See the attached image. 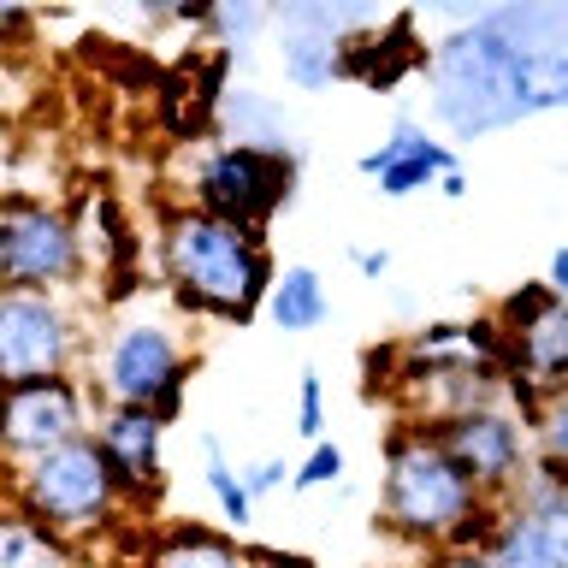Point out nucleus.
<instances>
[{"instance_id": "nucleus-1", "label": "nucleus", "mask_w": 568, "mask_h": 568, "mask_svg": "<svg viewBox=\"0 0 568 568\" xmlns=\"http://www.w3.org/2000/svg\"><path fill=\"white\" fill-rule=\"evenodd\" d=\"M385 527L408 545L450 550V545H486L497 521V504L462 474V462L444 450L438 426L408 420L385 438V491H379Z\"/></svg>"}, {"instance_id": "nucleus-2", "label": "nucleus", "mask_w": 568, "mask_h": 568, "mask_svg": "<svg viewBox=\"0 0 568 568\" xmlns=\"http://www.w3.org/2000/svg\"><path fill=\"white\" fill-rule=\"evenodd\" d=\"M160 261L178 302L213 320H255L266 308L278 266L266 255V231L231 225L202 207H172L160 231Z\"/></svg>"}, {"instance_id": "nucleus-3", "label": "nucleus", "mask_w": 568, "mask_h": 568, "mask_svg": "<svg viewBox=\"0 0 568 568\" xmlns=\"http://www.w3.org/2000/svg\"><path fill=\"white\" fill-rule=\"evenodd\" d=\"M12 509L36 515L60 539H83V532H101L119 521L124 491H119L113 468H106L95 433H83L48 456L12 462Z\"/></svg>"}, {"instance_id": "nucleus-4", "label": "nucleus", "mask_w": 568, "mask_h": 568, "mask_svg": "<svg viewBox=\"0 0 568 568\" xmlns=\"http://www.w3.org/2000/svg\"><path fill=\"white\" fill-rule=\"evenodd\" d=\"M190 379V349L166 320H119L101 344V397L106 408H154L160 420H178Z\"/></svg>"}, {"instance_id": "nucleus-5", "label": "nucleus", "mask_w": 568, "mask_h": 568, "mask_svg": "<svg viewBox=\"0 0 568 568\" xmlns=\"http://www.w3.org/2000/svg\"><path fill=\"white\" fill-rule=\"evenodd\" d=\"M83 273L78 225L36 195H0V296H53Z\"/></svg>"}, {"instance_id": "nucleus-6", "label": "nucleus", "mask_w": 568, "mask_h": 568, "mask_svg": "<svg viewBox=\"0 0 568 568\" xmlns=\"http://www.w3.org/2000/svg\"><path fill=\"white\" fill-rule=\"evenodd\" d=\"M291 184H296L291 154L261 149V142H220V149L202 154V166L190 178V207L266 231V220L291 202Z\"/></svg>"}, {"instance_id": "nucleus-7", "label": "nucleus", "mask_w": 568, "mask_h": 568, "mask_svg": "<svg viewBox=\"0 0 568 568\" xmlns=\"http://www.w3.org/2000/svg\"><path fill=\"white\" fill-rule=\"evenodd\" d=\"M78 344H83V332L65 314L60 296H24V291L0 296V385L71 373Z\"/></svg>"}, {"instance_id": "nucleus-8", "label": "nucleus", "mask_w": 568, "mask_h": 568, "mask_svg": "<svg viewBox=\"0 0 568 568\" xmlns=\"http://www.w3.org/2000/svg\"><path fill=\"white\" fill-rule=\"evenodd\" d=\"M89 433V397L71 373L0 385V456L30 462Z\"/></svg>"}, {"instance_id": "nucleus-9", "label": "nucleus", "mask_w": 568, "mask_h": 568, "mask_svg": "<svg viewBox=\"0 0 568 568\" xmlns=\"http://www.w3.org/2000/svg\"><path fill=\"white\" fill-rule=\"evenodd\" d=\"M438 438L491 504H504V497L521 486V474H527V420H515L509 408L479 403V408H468V415L444 420Z\"/></svg>"}, {"instance_id": "nucleus-10", "label": "nucleus", "mask_w": 568, "mask_h": 568, "mask_svg": "<svg viewBox=\"0 0 568 568\" xmlns=\"http://www.w3.org/2000/svg\"><path fill=\"white\" fill-rule=\"evenodd\" d=\"M95 444L113 468L124 504H142L160 486V444H166V420L154 408H106L95 420Z\"/></svg>"}, {"instance_id": "nucleus-11", "label": "nucleus", "mask_w": 568, "mask_h": 568, "mask_svg": "<svg viewBox=\"0 0 568 568\" xmlns=\"http://www.w3.org/2000/svg\"><path fill=\"white\" fill-rule=\"evenodd\" d=\"M509 101H515V113L568 106V30L562 24H545V30L521 24L515 65H509Z\"/></svg>"}, {"instance_id": "nucleus-12", "label": "nucleus", "mask_w": 568, "mask_h": 568, "mask_svg": "<svg viewBox=\"0 0 568 568\" xmlns=\"http://www.w3.org/2000/svg\"><path fill=\"white\" fill-rule=\"evenodd\" d=\"M362 172L379 184V195L403 202V195H415V190H433L444 172H456V154L444 149V142L426 136L420 124H397L385 149L362 154Z\"/></svg>"}, {"instance_id": "nucleus-13", "label": "nucleus", "mask_w": 568, "mask_h": 568, "mask_svg": "<svg viewBox=\"0 0 568 568\" xmlns=\"http://www.w3.org/2000/svg\"><path fill=\"white\" fill-rule=\"evenodd\" d=\"M142 568H255V562H248V545H237V532L172 521L142 545Z\"/></svg>"}, {"instance_id": "nucleus-14", "label": "nucleus", "mask_w": 568, "mask_h": 568, "mask_svg": "<svg viewBox=\"0 0 568 568\" xmlns=\"http://www.w3.org/2000/svg\"><path fill=\"white\" fill-rule=\"evenodd\" d=\"M0 568H78V550L36 515L7 504L0 509Z\"/></svg>"}, {"instance_id": "nucleus-15", "label": "nucleus", "mask_w": 568, "mask_h": 568, "mask_svg": "<svg viewBox=\"0 0 568 568\" xmlns=\"http://www.w3.org/2000/svg\"><path fill=\"white\" fill-rule=\"evenodd\" d=\"M266 314H273L278 332H314V326H326L332 296L314 266H284L273 278V291H266Z\"/></svg>"}, {"instance_id": "nucleus-16", "label": "nucleus", "mask_w": 568, "mask_h": 568, "mask_svg": "<svg viewBox=\"0 0 568 568\" xmlns=\"http://www.w3.org/2000/svg\"><path fill=\"white\" fill-rule=\"evenodd\" d=\"M202 456H207L202 479H207L213 504H220V515H225V527H231V532H243L248 521H255V497H248L243 474H237V468H231V462L220 456V438H202Z\"/></svg>"}, {"instance_id": "nucleus-17", "label": "nucleus", "mask_w": 568, "mask_h": 568, "mask_svg": "<svg viewBox=\"0 0 568 568\" xmlns=\"http://www.w3.org/2000/svg\"><path fill=\"white\" fill-rule=\"evenodd\" d=\"M532 433H539V450L550 468L568 474V385L550 390V397L539 403V415H532Z\"/></svg>"}, {"instance_id": "nucleus-18", "label": "nucleus", "mask_w": 568, "mask_h": 568, "mask_svg": "<svg viewBox=\"0 0 568 568\" xmlns=\"http://www.w3.org/2000/svg\"><path fill=\"white\" fill-rule=\"evenodd\" d=\"M337 479H344V450H337L332 438H320L291 468V491H320V486H337Z\"/></svg>"}, {"instance_id": "nucleus-19", "label": "nucleus", "mask_w": 568, "mask_h": 568, "mask_svg": "<svg viewBox=\"0 0 568 568\" xmlns=\"http://www.w3.org/2000/svg\"><path fill=\"white\" fill-rule=\"evenodd\" d=\"M296 433L308 444L326 438V385H320L314 367H302V379H296Z\"/></svg>"}, {"instance_id": "nucleus-20", "label": "nucleus", "mask_w": 568, "mask_h": 568, "mask_svg": "<svg viewBox=\"0 0 568 568\" xmlns=\"http://www.w3.org/2000/svg\"><path fill=\"white\" fill-rule=\"evenodd\" d=\"M426 568H497V562H491L479 545H450V550H433V557H426Z\"/></svg>"}, {"instance_id": "nucleus-21", "label": "nucleus", "mask_w": 568, "mask_h": 568, "mask_svg": "<svg viewBox=\"0 0 568 568\" xmlns=\"http://www.w3.org/2000/svg\"><path fill=\"white\" fill-rule=\"evenodd\" d=\"M284 474H291V468H284V462L273 456V462H255V468L243 474V486H248V497H261V491H273V486H284Z\"/></svg>"}, {"instance_id": "nucleus-22", "label": "nucleus", "mask_w": 568, "mask_h": 568, "mask_svg": "<svg viewBox=\"0 0 568 568\" xmlns=\"http://www.w3.org/2000/svg\"><path fill=\"white\" fill-rule=\"evenodd\" d=\"M248 562L255 568H320L308 557H296V550H273V545H248Z\"/></svg>"}, {"instance_id": "nucleus-23", "label": "nucleus", "mask_w": 568, "mask_h": 568, "mask_svg": "<svg viewBox=\"0 0 568 568\" xmlns=\"http://www.w3.org/2000/svg\"><path fill=\"white\" fill-rule=\"evenodd\" d=\"M149 7L166 12V18H190V24H202V18H213L220 0H149Z\"/></svg>"}, {"instance_id": "nucleus-24", "label": "nucleus", "mask_w": 568, "mask_h": 568, "mask_svg": "<svg viewBox=\"0 0 568 568\" xmlns=\"http://www.w3.org/2000/svg\"><path fill=\"white\" fill-rule=\"evenodd\" d=\"M550 296H562L568 302V248H557V255H550Z\"/></svg>"}, {"instance_id": "nucleus-25", "label": "nucleus", "mask_w": 568, "mask_h": 568, "mask_svg": "<svg viewBox=\"0 0 568 568\" xmlns=\"http://www.w3.org/2000/svg\"><path fill=\"white\" fill-rule=\"evenodd\" d=\"M355 266H362V278H385L390 255H385V248H362V255H355Z\"/></svg>"}, {"instance_id": "nucleus-26", "label": "nucleus", "mask_w": 568, "mask_h": 568, "mask_svg": "<svg viewBox=\"0 0 568 568\" xmlns=\"http://www.w3.org/2000/svg\"><path fill=\"white\" fill-rule=\"evenodd\" d=\"M438 190L456 202V195H468V178H462V172H444V178H438Z\"/></svg>"}]
</instances>
